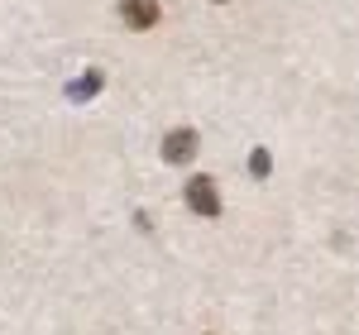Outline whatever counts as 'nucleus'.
<instances>
[{
  "label": "nucleus",
  "instance_id": "nucleus-4",
  "mask_svg": "<svg viewBox=\"0 0 359 335\" xmlns=\"http://www.w3.org/2000/svg\"><path fill=\"white\" fill-rule=\"evenodd\" d=\"M96 86H101V72H86L77 86H67V96H72V101H86V96H91Z\"/></svg>",
  "mask_w": 359,
  "mask_h": 335
},
{
  "label": "nucleus",
  "instance_id": "nucleus-1",
  "mask_svg": "<svg viewBox=\"0 0 359 335\" xmlns=\"http://www.w3.org/2000/svg\"><path fill=\"white\" fill-rule=\"evenodd\" d=\"M187 206H192L196 216H206V221L221 216V192H216V182H211V177H192V182H187Z\"/></svg>",
  "mask_w": 359,
  "mask_h": 335
},
{
  "label": "nucleus",
  "instance_id": "nucleus-5",
  "mask_svg": "<svg viewBox=\"0 0 359 335\" xmlns=\"http://www.w3.org/2000/svg\"><path fill=\"white\" fill-rule=\"evenodd\" d=\"M269 168H273L269 149H254V153H249V172H254V177H269Z\"/></svg>",
  "mask_w": 359,
  "mask_h": 335
},
{
  "label": "nucleus",
  "instance_id": "nucleus-3",
  "mask_svg": "<svg viewBox=\"0 0 359 335\" xmlns=\"http://www.w3.org/2000/svg\"><path fill=\"white\" fill-rule=\"evenodd\" d=\"M196 158V130H168L163 163H192Z\"/></svg>",
  "mask_w": 359,
  "mask_h": 335
},
{
  "label": "nucleus",
  "instance_id": "nucleus-2",
  "mask_svg": "<svg viewBox=\"0 0 359 335\" xmlns=\"http://www.w3.org/2000/svg\"><path fill=\"white\" fill-rule=\"evenodd\" d=\"M120 25L125 29H154L158 25V0H120Z\"/></svg>",
  "mask_w": 359,
  "mask_h": 335
},
{
  "label": "nucleus",
  "instance_id": "nucleus-6",
  "mask_svg": "<svg viewBox=\"0 0 359 335\" xmlns=\"http://www.w3.org/2000/svg\"><path fill=\"white\" fill-rule=\"evenodd\" d=\"M216 5H230V0H216Z\"/></svg>",
  "mask_w": 359,
  "mask_h": 335
}]
</instances>
